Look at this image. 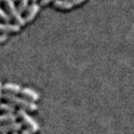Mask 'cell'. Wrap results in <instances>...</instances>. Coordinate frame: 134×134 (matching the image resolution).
<instances>
[{"instance_id": "obj_9", "label": "cell", "mask_w": 134, "mask_h": 134, "mask_svg": "<svg viewBox=\"0 0 134 134\" xmlns=\"http://www.w3.org/2000/svg\"><path fill=\"white\" fill-rule=\"evenodd\" d=\"M17 119H18L17 114H14V113H4V114L0 115V124L14 121Z\"/></svg>"}, {"instance_id": "obj_6", "label": "cell", "mask_w": 134, "mask_h": 134, "mask_svg": "<svg viewBox=\"0 0 134 134\" xmlns=\"http://www.w3.org/2000/svg\"><path fill=\"white\" fill-rule=\"evenodd\" d=\"M39 11H40V5L38 3H32L30 5H29L28 8L23 13L24 16H22L24 24L30 23L32 20H34V19L36 17Z\"/></svg>"}, {"instance_id": "obj_1", "label": "cell", "mask_w": 134, "mask_h": 134, "mask_svg": "<svg viewBox=\"0 0 134 134\" xmlns=\"http://www.w3.org/2000/svg\"><path fill=\"white\" fill-rule=\"evenodd\" d=\"M3 91L12 94H20L28 97L33 102H37L40 99V95L35 90L28 87H21L15 83H5L3 85Z\"/></svg>"}, {"instance_id": "obj_18", "label": "cell", "mask_w": 134, "mask_h": 134, "mask_svg": "<svg viewBox=\"0 0 134 134\" xmlns=\"http://www.w3.org/2000/svg\"><path fill=\"white\" fill-rule=\"evenodd\" d=\"M31 1H32V3H36L38 0H31Z\"/></svg>"}, {"instance_id": "obj_8", "label": "cell", "mask_w": 134, "mask_h": 134, "mask_svg": "<svg viewBox=\"0 0 134 134\" xmlns=\"http://www.w3.org/2000/svg\"><path fill=\"white\" fill-rule=\"evenodd\" d=\"M19 25L9 23H0V34L7 35V34H15L20 30Z\"/></svg>"}, {"instance_id": "obj_5", "label": "cell", "mask_w": 134, "mask_h": 134, "mask_svg": "<svg viewBox=\"0 0 134 134\" xmlns=\"http://www.w3.org/2000/svg\"><path fill=\"white\" fill-rule=\"evenodd\" d=\"M85 0H55L54 1L53 6L58 10L65 11L70 10L73 7L81 4Z\"/></svg>"}, {"instance_id": "obj_7", "label": "cell", "mask_w": 134, "mask_h": 134, "mask_svg": "<svg viewBox=\"0 0 134 134\" xmlns=\"http://www.w3.org/2000/svg\"><path fill=\"white\" fill-rule=\"evenodd\" d=\"M22 123L18 121H10V122L0 124V134L8 133L10 132H18L22 129Z\"/></svg>"}, {"instance_id": "obj_11", "label": "cell", "mask_w": 134, "mask_h": 134, "mask_svg": "<svg viewBox=\"0 0 134 134\" xmlns=\"http://www.w3.org/2000/svg\"><path fill=\"white\" fill-rule=\"evenodd\" d=\"M18 1V4H17V9L19 12V14L22 15V14L24 12L29 6V2L30 0H17Z\"/></svg>"}, {"instance_id": "obj_20", "label": "cell", "mask_w": 134, "mask_h": 134, "mask_svg": "<svg viewBox=\"0 0 134 134\" xmlns=\"http://www.w3.org/2000/svg\"><path fill=\"white\" fill-rule=\"evenodd\" d=\"M3 134H7V133H3Z\"/></svg>"}, {"instance_id": "obj_16", "label": "cell", "mask_w": 134, "mask_h": 134, "mask_svg": "<svg viewBox=\"0 0 134 134\" xmlns=\"http://www.w3.org/2000/svg\"><path fill=\"white\" fill-rule=\"evenodd\" d=\"M2 91H3V84L1 83V81H0V100H1V98H2Z\"/></svg>"}, {"instance_id": "obj_12", "label": "cell", "mask_w": 134, "mask_h": 134, "mask_svg": "<svg viewBox=\"0 0 134 134\" xmlns=\"http://www.w3.org/2000/svg\"><path fill=\"white\" fill-rule=\"evenodd\" d=\"M0 20H1L2 22H4V23H9L10 22V19H9V18H8V16L7 15V14L4 12V10L2 8H0Z\"/></svg>"}, {"instance_id": "obj_4", "label": "cell", "mask_w": 134, "mask_h": 134, "mask_svg": "<svg viewBox=\"0 0 134 134\" xmlns=\"http://www.w3.org/2000/svg\"><path fill=\"white\" fill-rule=\"evenodd\" d=\"M17 116L21 119L22 123L24 124L28 127V130H29L32 133H35L40 130L39 123L37 122L35 119H34L33 117L29 114L27 111L24 110V109H19L17 111Z\"/></svg>"}, {"instance_id": "obj_17", "label": "cell", "mask_w": 134, "mask_h": 134, "mask_svg": "<svg viewBox=\"0 0 134 134\" xmlns=\"http://www.w3.org/2000/svg\"><path fill=\"white\" fill-rule=\"evenodd\" d=\"M12 134H19V133L18 132H13Z\"/></svg>"}, {"instance_id": "obj_14", "label": "cell", "mask_w": 134, "mask_h": 134, "mask_svg": "<svg viewBox=\"0 0 134 134\" xmlns=\"http://www.w3.org/2000/svg\"><path fill=\"white\" fill-rule=\"evenodd\" d=\"M8 39L7 35H0V44L4 43Z\"/></svg>"}, {"instance_id": "obj_19", "label": "cell", "mask_w": 134, "mask_h": 134, "mask_svg": "<svg viewBox=\"0 0 134 134\" xmlns=\"http://www.w3.org/2000/svg\"><path fill=\"white\" fill-rule=\"evenodd\" d=\"M14 2H15V1H17V0H14Z\"/></svg>"}, {"instance_id": "obj_2", "label": "cell", "mask_w": 134, "mask_h": 134, "mask_svg": "<svg viewBox=\"0 0 134 134\" xmlns=\"http://www.w3.org/2000/svg\"><path fill=\"white\" fill-rule=\"evenodd\" d=\"M2 98L6 100L8 102L14 104L15 107H19L21 109H24L25 111H35L39 109V107L35 102L29 99L19 97V96H17L15 94L5 92L4 94H3Z\"/></svg>"}, {"instance_id": "obj_15", "label": "cell", "mask_w": 134, "mask_h": 134, "mask_svg": "<svg viewBox=\"0 0 134 134\" xmlns=\"http://www.w3.org/2000/svg\"><path fill=\"white\" fill-rule=\"evenodd\" d=\"M21 134H32V132L28 129H22V131H21Z\"/></svg>"}, {"instance_id": "obj_13", "label": "cell", "mask_w": 134, "mask_h": 134, "mask_svg": "<svg viewBox=\"0 0 134 134\" xmlns=\"http://www.w3.org/2000/svg\"><path fill=\"white\" fill-rule=\"evenodd\" d=\"M54 1H55V0H40V4L41 6H45V5H47V4L52 3Z\"/></svg>"}, {"instance_id": "obj_10", "label": "cell", "mask_w": 134, "mask_h": 134, "mask_svg": "<svg viewBox=\"0 0 134 134\" xmlns=\"http://www.w3.org/2000/svg\"><path fill=\"white\" fill-rule=\"evenodd\" d=\"M0 111L6 113H14V111H16V107L10 102L0 103Z\"/></svg>"}, {"instance_id": "obj_3", "label": "cell", "mask_w": 134, "mask_h": 134, "mask_svg": "<svg viewBox=\"0 0 134 134\" xmlns=\"http://www.w3.org/2000/svg\"><path fill=\"white\" fill-rule=\"evenodd\" d=\"M0 3H2L3 8H4L3 10L8 16L10 21H14V24L19 25V27L24 26L25 24L24 22L22 15L17 9L14 0H1Z\"/></svg>"}]
</instances>
